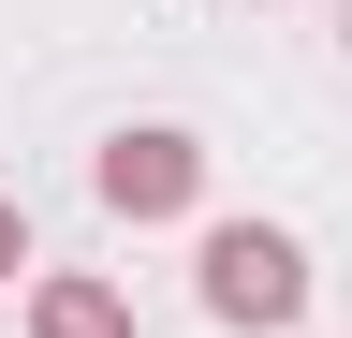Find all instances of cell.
<instances>
[{"label":"cell","mask_w":352,"mask_h":338,"mask_svg":"<svg viewBox=\"0 0 352 338\" xmlns=\"http://www.w3.org/2000/svg\"><path fill=\"white\" fill-rule=\"evenodd\" d=\"M206 309L220 324H250V338H279L308 309V250L279 221H206Z\"/></svg>","instance_id":"obj_1"},{"label":"cell","mask_w":352,"mask_h":338,"mask_svg":"<svg viewBox=\"0 0 352 338\" xmlns=\"http://www.w3.org/2000/svg\"><path fill=\"white\" fill-rule=\"evenodd\" d=\"M88 177H103L118 221H176V206L206 191V147L176 133V118H132V133H103V162H88Z\"/></svg>","instance_id":"obj_2"},{"label":"cell","mask_w":352,"mask_h":338,"mask_svg":"<svg viewBox=\"0 0 352 338\" xmlns=\"http://www.w3.org/2000/svg\"><path fill=\"white\" fill-rule=\"evenodd\" d=\"M30 338H132V294L88 279V265H59V279H30Z\"/></svg>","instance_id":"obj_3"},{"label":"cell","mask_w":352,"mask_h":338,"mask_svg":"<svg viewBox=\"0 0 352 338\" xmlns=\"http://www.w3.org/2000/svg\"><path fill=\"white\" fill-rule=\"evenodd\" d=\"M15 265H30V206L0 191V279H15Z\"/></svg>","instance_id":"obj_4"},{"label":"cell","mask_w":352,"mask_h":338,"mask_svg":"<svg viewBox=\"0 0 352 338\" xmlns=\"http://www.w3.org/2000/svg\"><path fill=\"white\" fill-rule=\"evenodd\" d=\"M338 45H352V0H338Z\"/></svg>","instance_id":"obj_5"}]
</instances>
